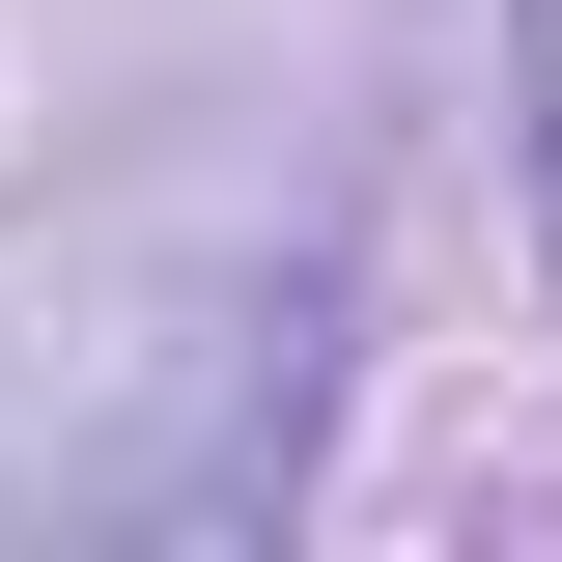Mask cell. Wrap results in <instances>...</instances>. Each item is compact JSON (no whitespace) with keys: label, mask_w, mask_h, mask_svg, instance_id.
<instances>
[{"label":"cell","mask_w":562,"mask_h":562,"mask_svg":"<svg viewBox=\"0 0 562 562\" xmlns=\"http://www.w3.org/2000/svg\"><path fill=\"white\" fill-rule=\"evenodd\" d=\"M281 394H310V338H140L113 254L85 281L0 254V535H169L281 450Z\"/></svg>","instance_id":"cell-1"},{"label":"cell","mask_w":562,"mask_h":562,"mask_svg":"<svg viewBox=\"0 0 562 562\" xmlns=\"http://www.w3.org/2000/svg\"><path fill=\"white\" fill-rule=\"evenodd\" d=\"M535 198H562V0H535Z\"/></svg>","instance_id":"cell-2"}]
</instances>
